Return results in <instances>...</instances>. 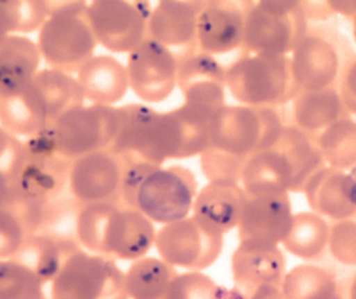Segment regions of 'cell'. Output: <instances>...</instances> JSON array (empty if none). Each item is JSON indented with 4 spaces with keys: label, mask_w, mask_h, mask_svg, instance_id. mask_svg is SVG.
<instances>
[{
    "label": "cell",
    "mask_w": 356,
    "mask_h": 299,
    "mask_svg": "<svg viewBox=\"0 0 356 299\" xmlns=\"http://www.w3.org/2000/svg\"><path fill=\"white\" fill-rule=\"evenodd\" d=\"M201 169L209 182H238L247 159L209 147L200 155Z\"/></svg>",
    "instance_id": "cell-37"
},
{
    "label": "cell",
    "mask_w": 356,
    "mask_h": 299,
    "mask_svg": "<svg viewBox=\"0 0 356 299\" xmlns=\"http://www.w3.org/2000/svg\"><path fill=\"white\" fill-rule=\"evenodd\" d=\"M353 37L356 42V16L353 17Z\"/></svg>",
    "instance_id": "cell-50"
},
{
    "label": "cell",
    "mask_w": 356,
    "mask_h": 299,
    "mask_svg": "<svg viewBox=\"0 0 356 299\" xmlns=\"http://www.w3.org/2000/svg\"><path fill=\"white\" fill-rule=\"evenodd\" d=\"M223 235L191 217L164 225L156 232V246L163 260L191 271L209 268L221 255Z\"/></svg>",
    "instance_id": "cell-12"
},
{
    "label": "cell",
    "mask_w": 356,
    "mask_h": 299,
    "mask_svg": "<svg viewBox=\"0 0 356 299\" xmlns=\"http://www.w3.org/2000/svg\"><path fill=\"white\" fill-rule=\"evenodd\" d=\"M22 149V142L0 126V171L10 177Z\"/></svg>",
    "instance_id": "cell-41"
},
{
    "label": "cell",
    "mask_w": 356,
    "mask_h": 299,
    "mask_svg": "<svg viewBox=\"0 0 356 299\" xmlns=\"http://www.w3.org/2000/svg\"><path fill=\"white\" fill-rule=\"evenodd\" d=\"M120 125L111 152L124 163L146 161L163 165L159 152L158 123L160 112L143 104L119 108Z\"/></svg>",
    "instance_id": "cell-20"
},
{
    "label": "cell",
    "mask_w": 356,
    "mask_h": 299,
    "mask_svg": "<svg viewBox=\"0 0 356 299\" xmlns=\"http://www.w3.org/2000/svg\"><path fill=\"white\" fill-rule=\"evenodd\" d=\"M340 94L348 112L356 114V60L347 67L343 75Z\"/></svg>",
    "instance_id": "cell-42"
},
{
    "label": "cell",
    "mask_w": 356,
    "mask_h": 299,
    "mask_svg": "<svg viewBox=\"0 0 356 299\" xmlns=\"http://www.w3.org/2000/svg\"><path fill=\"white\" fill-rule=\"evenodd\" d=\"M49 16L40 28L37 45L48 68L68 74L95 56L98 43L88 17V2L48 1Z\"/></svg>",
    "instance_id": "cell-3"
},
{
    "label": "cell",
    "mask_w": 356,
    "mask_h": 299,
    "mask_svg": "<svg viewBox=\"0 0 356 299\" xmlns=\"http://www.w3.org/2000/svg\"><path fill=\"white\" fill-rule=\"evenodd\" d=\"M232 97L248 106L274 108L293 101L301 91L288 55L250 54L226 70Z\"/></svg>",
    "instance_id": "cell-4"
},
{
    "label": "cell",
    "mask_w": 356,
    "mask_h": 299,
    "mask_svg": "<svg viewBox=\"0 0 356 299\" xmlns=\"http://www.w3.org/2000/svg\"><path fill=\"white\" fill-rule=\"evenodd\" d=\"M177 85L191 105L211 112L225 105L226 70L211 54L195 49L180 55Z\"/></svg>",
    "instance_id": "cell-17"
},
{
    "label": "cell",
    "mask_w": 356,
    "mask_h": 299,
    "mask_svg": "<svg viewBox=\"0 0 356 299\" xmlns=\"http://www.w3.org/2000/svg\"><path fill=\"white\" fill-rule=\"evenodd\" d=\"M204 1L163 0L158 2L148 22L147 37L167 47H197V21Z\"/></svg>",
    "instance_id": "cell-23"
},
{
    "label": "cell",
    "mask_w": 356,
    "mask_h": 299,
    "mask_svg": "<svg viewBox=\"0 0 356 299\" xmlns=\"http://www.w3.org/2000/svg\"><path fill=\"white\" fill-rule=\"evenodd\" d=\"M328 246L337 261L344 265L356 266V212L336 221L330 228Z\"/></svg>",
    "instance_id": "cell-38"
},
{
    "label": "cell",
    "mask_w": 356,
    "mask_h": 299,
    "mask_svg": "<svg viewBox=\"0 0 356 299\" xmlns=\"http://www.w3.org/2000/svg\"><path fill=\"white\" fill-rule=\"evenodd\" d=\"M77 81L86 100L112 106L127 95L129 83L127 67L111 55H95L79 71Z\"/></svg>",
    "instance_id": "cell-26"
},
{
    "label": "cell",
    "mask_w": 356,
    "mask_h": 299,
    "mask_svg": "<svg viewBox=\"0 0 356 299\" xmlns=\"http://www.w3.org/2000/svg\"><path fill=\"white\" fill-rule=\"evenodd\" d=\"M307 19L309 18H327L334 14L330 8L328 1L326 2H309L301 1Z\"/></svg>",
    "instance_id": "cell-43"
},
{
    "label": "cell",
    "mask_w": 356,
    "mask_h": 299,
    "mask_svg": "<svg viewBox=\"0 0 356 299\" xmlns=\"http://www.w3.org/2000/svg\"><path fill=\"white\" fill-rule=\"evenodd\" d=\"M75 233L79 244L90 252L124 261L144 258L156 236L149 219L121 203L81 206Z\"/></svg>",
    "instance_id": "cell-1"
},
{
    "label": "cell",
    "mask_w": 356,
    "mask_h": 299,
    "mask_svg": "<svg viewBox=\"0 0 356 299\" xmlns=\"http://www.w3.org/2000/svg\"><path fill=\"white\" fill-rule=\"evenodd\" d=\"M277 144L288 156L294 171L292 192H303L311 178L325 166L317 142L297 126H284Z\"/></svg>",
    "instance_id": "cell-30"
},
{
    "label": "cell",
    "mask_w": 356,
    "mask_h": 299,
    "mask_svg": "<svg viewBox=\"0 0 356 299\" xmlns=\"http://www.w3.org/2000/svg\"><path fill=\"white\" fill-rule=\"evenodd\" d=\"M177 275L175 267L163 259L144 257L125 273L127 294L131 299H164Z\"/></svg>",
    "instance_id": "cell-31"
},
{
    "label": "cell",
    "mask_w": 356,
    "mask_h": 299,
    "mask_svg": "<svg viewBox=\"0 0 356 299\" xmlns=\"http://www.w3.org/2000/svg\"><path fill=\"white\" fill-rule=\"evenodd\" d=\"M149 1L95 0L88 17L97 43L114 53H131L147 37Z\"/></svg>",
    "instance_id": "cell-11"
},
{
    "label": "cell",
    "mask_w": 356,
    "mask_h": 299,
    "mask_svg": "<svg viewBox=\"0 0 356 299\" xmlns=\"http://www.w3.org/2000/svg\"><path fill=\"white\" fill-rule=\"evenodd\" d=\"M12 184L8 173L0 171V207L6 204L12 194Z\"/></svg>",
    "instance_id": "cell-47"
},
{
    "label": "cell",
    "mask_w": 356,
    "mask_h": 299,
    "mask_svg": "<svg viewBox=\"0 0 356 299\" xmlns=\"http://www.w3.org/2000/svg\"><path fill=\"white\" fill-rule=\"evenodd\" d=\"M16 35L35 33L43 26L49 16V3L46 0H13Z\"/></svg>",
    "instance_id": "cell-40"
},
{
    "label": "cell",
    "mask_w": 356,
    "mask_h": 299,
    "mask_svg": "<svg viewBox=\"0 0 356 299\" xmlns=\"http://www.w3.org/2000/svg\"><path fill=\"white\" fill-rule=\"evenodd\" d=\"M241 181L247 196L292 192L294 171L277 141L272 147L247 159Z\"/></svg>",
    "instance_id": "cell-25"
},
{
    "label": "cell",
    "mask_w": 356,
    "mask_h": 299,
    "mask_svg": "<svg viewBox=\"0 0 356 299\" xmlns=\"http://www.w3.org/2000/svg\"><path fill=\"white\" fill-rule=\"evenodd\" d=\"M284 128L274 108L225 104L211 117V147L248 159L272 147Z\"/></svg>",
    "instance_id": "cell-6"
},
{
    "label": "cell",
    "mask_w": 356,
    "mask_h": 299,
    "mask_svg": "<svg viewBox=\"0 0 356 299\" xmlns=\"http://www.w3.org/2000/svg\"><path fill=\"white\" fill-rule=\"evenodd\" d=\"M332 12L344 16H356V1H328Z\"/></svg>",
    "instance_id": "cell-46"
},
{
    "label": "cell",
    "mask_w": 356,
    "mask_h": 299,
    "mask_svg": "<svg viewBox=\"0 0 356 299\" xmlns=\"http://www.w3.org/2000/svg\"><path fill=\"white\" fill-rule=\"evenodd\" d=\"M246 200L244 188L236 182H209L197 192L193 212L203 225L224 236L238 227Z\"/></svg>",
    "instance_id": "cell-22"
},
{
    "label": "cell",
    "mask_w": 356,
    "mask_h": 299,
    "mask_svg": "<svg viewBox=\"0 0 356 299\" xmlns=\"http://www.w3.org/2000/svg\"><path fill=\"white\" fill-rule=\"evenodd\" d=\"M343 187H344V192L349 202L356 208V165L350 169L348 173L345 175Z\"/></svg>",
    "instance_id": "cell-44"
},
{
    "label": "cell",
    "mask_w": 356,
    "mask_h": 299,
    "mask_svg": "<svg viewBox=\"0 0 356 299\" xmlns=\"http://www.w3.org/2000/svg\"><path fill=\"white\" fill-rule=\"evenodd\" d=\"M350 299H356V275L350 287Z\"/></svg>",
    "instance_id": "cell-49"
},
{
    "label": "cell",
    "mask_w": 356,
    "mask_h": 299,
    "mask_svg": "<svg viewBox=\"0 0 356 299\" xmlns=\"http://www.w3.org/2000/svg\"><path fill=\"white\" fill-rule=\"evenodd\" d=\"M26 229L10 207H0V260L13 258L27 237Z\"/></svg>",
    "instance_id": "cell-39"
},
{
    "label": "cell",
    "mask_w": 356,
    "mask_h": 299,
    "mask_svg": "<svg viewBox=\"0 0 356 299\" xmlns=\"http://www.w3.org/2000/svg\"><path fill=\"white\" fill-rule=\"evenodd\" d=\"M125 163L110 150L90 153L73 160L69 188L81 206L121 203Z\"/></svg>",
    "instance_id": "cell-14"
},
{
    "label": "cell",
    "mask_w": 356,
    "mask_h": 299,
    "mask_svg": "<svg viewBox=\"0 0 356 299\" xmlns=\"http://www.w3.org/2000/svg\"><path fill=\"white\" fill-rule=\"evenodd\" d=\"M330 299H343L342 298H341L340 296H339L338 293L336 294V296H334V298H332Z\"/></svg>",
    "instance_id": "cell-51"
},
{
    "label": "cell",
    "mask_w": 356,
    "mask_h": 299,
    "mask_svg": "<svg viewBox=\"0 0 356 299\" xmlns=\"http://www.w3.org/2000/svg\"><path fill=\"white\" fill-rule=\"evenodd\" d=\"M330 233V225L323 217L314 212L297 213L282 244L293 256L314 260L327 246Z\"/></svg>",
    "instance_id": "cell-32"
},
{
    "label": "cell",
    "mask_w": 356,
    "mask_h": 299,
    "mask_svg": "<svg viewBox=\"0 0 356 299\" xmlns=\"http://www.w3.org/2000/svg\"><path fill=\"white\" fill-rule=\"evenodd\" d=\"M254 1L209 0L204 1L197 21V47L215 55L242 47L245 25Z\"/></svg>",
    "instance_id": "cell-15"
},
{
    "label": "cell",
    "mask_w": 356,
    "mask_h": 299,
    "mask_svg": "<svg viewBox=\"0 0 356 299\" xmlns=\"http://www.w3.org/2000/svg\"><path fill=\"white\" fill-rule=\"evenodd\" d=\"M213 112L198 106L184 105L161 112L162 152L166 159H184L201 155L211 147Z\"/></svg>",
    "instance_id": "cell-19"
},
{
    "label": "cell",
    "mask_w": 356,
    "mask_h": 299,
    "mask_svg": "<svg viewBox=\"0 0 356 299\" xmlns=\"http://www.w3.org/2000/svg\"><path fill=\"white\" fill-rule=\"evenodd\" d=\"M85 100L76 77L56 69H41L23 93L0 100V126L17 139H27L83 105Z\"/></svg>",
    "instance_id": "cell-2"
},
{
    "label": "cell",
    "mask_w": 356,
    "mask_h": 299,
    "mask_svg": "<svg viewBox=\"0 0 356 299\" xmlns=\"http://www.w3.org/2000/svg\"><path fill=\"white\" fill-rule=\"evenodd\" d=\"M250 299H284L282 288L269 287L259 290Z\"/></svg>",
    "instance_id": "cell-48"
},
{
    "label": "cell",
    "mask_w": 356,
    "mask_h": 299,
    "mask_svg": "<svg viewBox=\"0 0 356 299\" xmlns=\"http://www.w3.org/2000/svg\"><path fill=\"white\" fill-rule=\"evenodd\" d=\"M345 175L340 169L324 166L311 178L303 192L314 213L340 221L356 212L344 192Z\"/></svg>",
    "instance_id": "cell-29"
},
{
    "label": "cell",
    "mask_w": 356,
    "mask_h": 299,
    "mask_svg": "<svg viewBox=\"0 0 356 299\" xmlns=\"http://www.w3.org/2000/svg\"><path fill=\"white\" fill-rule=\"evenodd\" d=\"M307 33L301 1L261 0L249 10L242 48L250 54L286 55Z\"/></svg>",
    "instance_id": "cell-7"
},
{
    "label": "cell",
    "mask_w": 356,
    "mask_h": 299,
    "mask_svg": "<svg viewBox=\"0 0 356 299\" xmlns=\"http://www.w3.org/2000/svg\"><path fill=\"white\" fill-rule=\"evenodd\" d=\"M292 53L293 73L301 89L332 87L340 71V58L332 42L318 33H307Z\"/></svg>",
    "instance_id": "cell-21"
},
{
    "label": "cell",
    "mask_w": 356,
    "mask_h": 299,
    "mask_svg": "<svg viewBox=\"0 0 356 299\" xmlns=\"http://www.w3.org/2000/svg\"><path fill=\"white\" fill-rule=\"evenodd\" d=\"M129 54V87L137 97L149 103L168 99L177 85L178 69V58L170 48L147 37Z\"/></svg>",
    "instance_id": "cell-13"
},
{
    "label": "cell",
    "mask_w": 356,
    "mask_h": 299,
    "mask_svg": "<svg viewBox=\"0 0 356 299\" xmlns=\"http://www.w3.org/2000/svg\"><path fill=\"white\" fill-rule=\"evenodd\" d=\"M293 216L289 194L247 196L238 225L240 241L278 246L290 231Z\"/></svg>",
    "instance_id": "cell-18"
},
{
    "label": "cell",
    "mask_w": 356,
    "mask_h": 299,
    "mask_svg": "<svg viewBox=\"0 0 356 299\" xmlns=\"http://www.w3.org/2000/svg\"><path fill=\"white\" fill-rule=\"evenodd\" d=\"M282 292L284 299H330L338 293L332 273L307 264L297 265L286 273Z\"/></svg>",
    "instance_id": "cell-33"
},
{
    "label": "cell",
    "mask_w": 356,
    "mask_h": 299,
    "mask_svg": "<svg viewBox=\"0 0 356 299\" xmlns=\"http://www.w3.org/2000/svg\"><path fill=\"white\" fill-rule=\"evenodd\" d=\"M72 162L58 152L54 125H50L22 142L10 175L13 190L24 198L50 204L69 186Z\"/></svg>",
    "instance_id": "cell-5"
},
{
    "label": "cell",
    "mask_w": 356,
    "mask_h": 299,
    "mask_svg": "<svg viewBox=\"0 0 356 299\" xmlns=\"http://www.w3.org/2000/svg\"><path fill=\"white\" fill-rule=\"evenodd\" d=\"M79 248L73 240L33 234L27 236L13 260L33 271L42 283H52L67 257Z\"/></svg>",
    "instance_id": "cell-27"
},
{
    "label": "cell",
    "mask_w": 356,
    "mask_h": 299,
    "mask_svg": "<svg viewBox=\"0 0 356 299\" xmlns=\"http://www.w3.org/2000/svg\"><path fill=\"white\" fill-rule=\"evenodd\" d=\"M120 125L119 108L81 105L54 124L58 152L70 160L98 151L110 150Z\"/></svg>",
    "instance_id": "cell-10"
},
{
    "label": "cell",
    "mask_w": 356,
    "mask_h": 299,
    "mask_svg": "<svg viewBox=\"0 0 356 299\" xmlns=\"http://www.w3.org/2000/svg\"><path fill=\"white\" fill-rule=\"evenodd\" d=\"M51 299H129L125 273L108 257L77 248L52 281Z\"/></svg>",
    "instance_id": "cell-8"
},
{
    "label": "cell",
    "mask_w": 356,
    "mask_h": 299,
    "mask_svg": "<svg viewBox=\"0 0 356 299\" xmlns=\"http://www.w3.org/2000/svg\"><path fill=\"white\" fill-rule=\"evenodd\" d=\"M318 147L324 162L332 169H353L356 165V122L341 119L320 133Z\"/></svg>",
    "instance_id": "cell-34"
},
{
    "label": "cell",
    "mask_w": 356,
    "mask_h": 299,
    "mask_svg": "<svg viewBox=\"0 0 356 299\" xmlns=\"http://www.w3.org/2000/svg\"><path fill=\"white\" fill-rule=\"evenodd\" d=\"M234 287L228 299H250L259 290L282 288L286 259L278 246L240 241L232 255Z\"/></svg>",
    "instance_id": "cell-16"
},
{
    "label": "cell",
    "mask_w": 356,
    "mask_h": 299,
    "mask_svg": "<svg viewBox=\"0 0 356 299\" xmlns=\"http://www.w3.org/2000/svg\"><path fill=\"white\" fill-rule=\"evenodd\" d=\"M37 43L26 35H10L0 42V100L20 95L41 71Z\"/></svg>",
    "instance_id": "cell-24"
},
{
    "label": "cell",
    "mask_w": 356,
    "mask_h": 299,
    "mask_svg": "<svg viewBox=\"0 0 356 299\" xmlns=\"http://www.w3.org/2000/svg\"><path fill=\"white\" fill-rule=\"evenodd\" d=\"M44 284L24 265L0 260V299H46Z\"/></svg>",
    "instance_id": "cell-35"
},
{
    "label": "cell",
    "mask_w": 356,
    "mask_h": 299,
    "mask_svg": "<svg viewBox=\"0 0 356 299\" xmlns=\"http://www.w3.org/2000/svg\"><path fill=\"white\" fill-rule=\"evenodd\" d=\"M197 196V180L182 165H154L136 192L135 207L152 223H175L190 214Z\"/></svg>",
    "instance_id": "cell-9"
},
{
    "label": "cell",
    "mask_w": 356,
    "mask_h": 299,
    "mask_svg": "<svg viewBox=\"0 0 356 299\" xmlns=\"http://www.w3.org/2000/svg\"><path fill=\"white\" fill-rule=\"evenodd\" d=\"M293 102L296 126L309 135L323 131L341 119L349 118L340 92L332 87L314 91L301 89Z\"/></svg>",
    "instance_id": "cell-28"
},
{
    "label": "cell",
    "mask_w": 356,
    "mask_h": 299,
    "mask_svg": "<svg viewBox=\"0 0 356 299\" xmlns=\"http://www.w3.org/2000/svg\"><path fill=\"white\" fill-rule=\"evenodd\" d=\"M10 35H13V27L10 14L4 1H0V42Z\"/></svg>",
    "instance_id": "cell-45"
},
{
    "label": "cell",
    "mask_w": 356,
    "mask_h": 299,
    "mask_svg": "<svg viewBox=\"0 0 356 299\" xmlns=\"http://www.w3.org/2000/svg\"><path fill=\"white\" fill-rule=\"evenodd\" d=\"M229 291L199 271L181 273L171 282L164 299H228Z\"/></svg>",
    "instance_id": "cell-36"
}]
</instances>
